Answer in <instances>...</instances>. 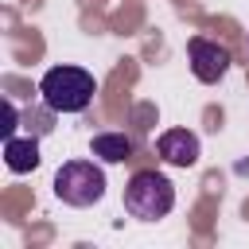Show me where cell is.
<instances>
[{"label": "cell", "mask_w": 249, "mask_h": 249, "mask_svg": "<svg viewBox=\"0 0 249 249\" xmlns=\"http://www.w3.org/2000/svg\"><path fill=\"white\" fill-rule=\"evenodd\" d=\"M93 89H97V82L82 66H51L39 78L43 105H51L54 113H82L93 101Z\"/></svg>", "instance_id": "obj_1"}, {"label": "cell", "mask_w": 249, "mask_h": 249, "mask_svg": "<svg viewBox=\"0 0 249 249\" xmlns=\"http://www.w3.org/2000/svg\"><path fill=\"white\" fill-rule=\"evenodd\" d=\"M175 206V187L163 171H136L124 183V210L140 222H160Z\"/></svg>", "instance_id": "obj_2"}, {"label": "cell", "mask_w": 249, "mask_h": 249, "mask_svg": "<svg viewBox=\"0 0 249 249\" xmlns=\"http://www.w3.org/2000/svg\"><path fill=\"white\" fill-rule=\"evenodd\" d=\"M54 198L66 206H93L105 195V171L93 160H70L54 171Z\"/></svg>", "instance_id": "obj_3"}, {"label": "cell", "mask_w": 249, "mask_h": 249, "mask_svg": "<svg viewBox=\"0 0 249 249\" xmlns=\"http://www.w3.org/2000/svg\"><path fill=\"white\" fill-rule=\"evenodd\" d=\"M187 58H191V74L198 82H206V86L222 82L226 70H230V51L222 43H214V39H202V35L187 39Z\"/></svg>", "instance_id": "obj_4"}, {"label": "cell", "mask_w": 249, "mask_h": 249, "mask_svg": "<svg viewBox=\"0 0 249 249\" xmlns=\"http://www.w3.org/2000/svg\"><path fill=\"white\" fill-rule=\"evenodd\" d=\"M156 152H160V160L171 163V167H195L198 156H202V144H198V136H195L191 128H167V132H160Z\"/></svg>", "instance_id": "obj_5"}, {"label": "cell", "mask_w": 249, "mask_h": 249, "mask_svg": "<svg viewBox=\"0 0 249 249\" xmlns=\"http://www.w3.org/2000/svg\"><path fill=\"white\" fill-rule=\"evenodd\" d=\"M39 136H8L4 140V163L16 171V175H23V171H35L39 167Z\"/></svg>", "instance_id": "obj_6"}, {"label": "cell", "mask_w": 249, "mask_h": 249, "mask_svg": "<svg viewBox=\"0 0 249 249\" xmlns=\"http://www.w3.org/2000/svg\"><path fill=\"white\" fill-rule=\"evenodd\" d=\"M89 152L101 160V163H124L132 156V140L124 132H97L89 140Z\"/></svg>", "instance_id": "obj_7"}, {"label": "cell", "mask_w": 249, "mask_h": 249, "mask_svg": "<svg viewBox=\"0 0 249 249\" xmlns=\"http://www.w3.org/2000/svg\"><path fill=\"white\" fill-rule=\"evenodd\" d=\"M51 121H54V109H51V105H47L43 113H39V109H27V113H23V128H27L31 136H43V132H51V128H54Z\"/></svg>", "instance_id": "obj_8"}, {"label": "cell", "mask_w": 249, "mask_h": 249, "mask_svg": "<svg viewBox=\"0 0 249 249\" xmlns=\"http://www.w3.org/2000/svg\"><path fill=\"white\" fill-rule=\"evenodd\" d=\"M0 113H4L0 136L8 140V136H16V128H19V121H23V117H19V109H16V101H12V97H4V101H0Z\"/></svg>", "instance_id": "obj_9"}]
</instances>
